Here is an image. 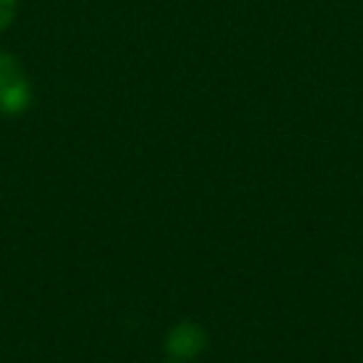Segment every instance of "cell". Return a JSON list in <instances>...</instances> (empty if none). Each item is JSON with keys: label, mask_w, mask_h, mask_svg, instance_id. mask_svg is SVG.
Masks as SVG:
<instances>
[{"label": "cell", "mask_w": 363, "mask_h": 363, "mask_svg": "<svg viewBox=\"0 0 363 363\" xmlns=\"http://www.w3.org/2000/svg\"><path fill=\"white\" fill-rule=\"evenodd\" d=\"M33 105V82L13 52L0 50V117H21Z\"/></svg>", "instance_id": "6da1fadb"}, {"label": "cell", "mask_w": 363, "mask_h": 363, "mask_svg": "<svg viewBox=\"0 0 363 363\" xmlns=\"http://www.w3.org/2000/svg\"><path fill=\"white\" fill-rule=\"evenodd\" d=\"M164 353L169 361L177 363H194L204 351L209 348V333L199 321L192 318H182L172 323L164 333Z\"/></svg>", "instance_id": "7a4b0ae2"}, {"label": "cell", "mask_w": 363, "mask_h": 363, "mask_svg": "<svg viewBox=\"0 0 363 363\" xmlns=\"http://www.w3.org/2000/svg\"><path fill=\"white\" fill-rule=\"evenodd\" d=\"M16 13H18V0H0V33L13 26Z\"/></svg>", "instance_id": "3957f363"}, {"label": "cell", "mask_w": 363, "mask_h": 363, "mask_svg": "<svg viewBox=\"0 0 363 363\" xmlns=\"http://www.w3.org/2000/svg\"><path fill=\"white\" fill-rule=\"evenodd\" d=\"M167 363H177V361H167Z\"/></svg>", "instance_id": "277c9868"}]
</instances>
